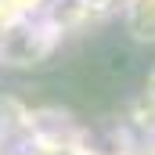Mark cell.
Segmentation results:
<instances>
[{
    "instance_id": "obj_1",
    "label": "cell",
    "mask_w": 155,
    "mask_h": 155,
    "mask_svg": "<svg viewBox=\"0 0 155 155\" xmlns=\"http://www.w3.org/2000/svg\"><path fill=\"white\" fill-rule=\"evenodd\" d=\"M126 29L141 43H155V0H130Z\"/></svg>"
},
{
    "instance_id": "obj_2",
    "label": "cell",
    "mask_w": 155,
    "mask_h": 155,
    "mask_svg": "<svg viewBox=\"0 0 155 155\" xmlns=\"http://www.w3.org/2000/svg\"><path fill=\"white\" fill-rule=\"evenodd\" d=\"M152 90H155V76H152Z\"/></svg>"
}]
</instances>
